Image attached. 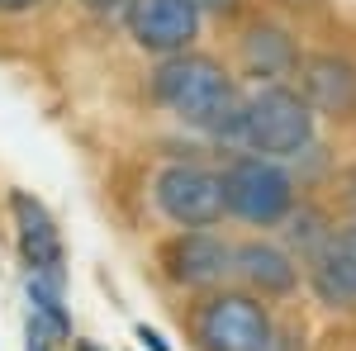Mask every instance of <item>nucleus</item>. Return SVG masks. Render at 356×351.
Instances as JSON below:
<instances>
[{
    "label": "nucleus",
    "instance_id": "2",
    "mask_svg": "<svg viewBox=\"0 0 356 351\" xmlns=\"http://www.w3.org/2000/svg\"><path fill=\"white\" fill-rule=\"evenodd\" d=\"M314 138H318V114L304 105V95L290 81H266L243 90L233 152H257V157L290 162V157L314 152Z\"/></svg>",
    "mask_w": 356,
    "mask_h": 351
},
{
    "label": "nucleus",
    "instance_id": "18",
    "mask_svg": "<svg viewBox=\"0 0 356 351\" xmlns=\"http://www.w3.org/2000/svg\"><path fill=\"white\" fill-rule=\"evenodd\" d=\"M134 337H138V342H143L147 351H171V347H166V337L157 332V327H147V323H138V327H134Z\"/></svg>",
    "mask_w": 356,
    "mask_h": 351
},
{
    "label": "nucleus",
    "instance_id": "17",
    "mask_svg": "<svg viewBox=\"0 0 356 351\" xmlns=\"http://www.w3.org/2000/svg\"><path fill=\"white\" fill-rule=\"evenodd\" d=\"M48 0H0V15L5 19H24V15H33V10H43Z\"/></svg>",
    "mask_w": 356,
    "mask_h": 351
},
{
    "label": "nucleus",
    "instance_id": "4",
    "mask_svg": "<svg viewBox=\"0 0 356 351\" xmlns=\"http://www.w3.org/2000/svg\"><path fill=\"white\" fill-rule=\"evenodd\" d=\"M191 337L200 351H266L275 337L271 309L247 290H204L191 313Z\"/></svg>",
    "mask_w": 356,
    "mask_h": 351
},
{
    "label": "nucleus",
    "instance_id": "3",
    "mask_svg": "<svg viewBox=\"0 0 356 351\" xmlns=\"http://www.w3.org/2000/svg\"><path fill=\"white\" fill-rule=\"evenodd\" d=\"M223 186V214L247 223V228H280L300 204V181L290 176V166L275 157H257V152H228L219 166Z\"/></svg>",
    "mask_w": 356,
    "mask_h": 351
},
{
    "label": "nucleus",
    "instance_id": "20",
    "mask_svg": "<svg viewBox=\"0 0 356 351\" xmlns=\"http://www.w3.org/2000/svg\"><path fill=\"white\" fill-rule=\"evenodd\" d=\"M72 351H100V347H95V342H76V337H72Z\"/></svg>",
    "mask_w": 356,
    "mask_h": 351
},
{
    "label": "nucleus",
    "instance_id": "9",
    "mask_svg": "<svg viewBox=\"0 0 356 351\" xmlns=\"http://www.w3.org/2000/svg\"><path fill=\"white\" fill-rule=\"evenodd\" d=\"M233 280L257 299H285L300 290L304 266L290 247L271 243V238H243V243H233Z\"/></svg>",
    "mask_w": 356,
    "mask_h": 351
},
{
    "label": "nucleus",
    "instance_id": "14",
    "mask_svg": "<svg viewBox=\"0 0 356 351\" xmlns=\"http://www.w3.org/2000/svg\"><path fill=\"white\" fill-rule=\"evenodd\" d=\"M53 347H57L53 332L38 323V318H24V351H53Z\"/></svg>",
    "mask_w": 356,
    "mask_h": 351
},
{
    "label": "nucleus",
    "instance_id": "8",
    "mask_svg": "<svg viewBox=\"0 0 356 351\" xmlns=\"http://www.w3.org/2000/svg\"><path fill=\"white\" fill-rule=\"evenodd\" d=\"M5 209H10V228H15V247H19L24 270L67 280V243H62V228L48 214V204L29 190H10Z\"/></svg>",
    "mask_w": 356,
    "mask_h": 351
},
{
    "label": "nucleus",
    "instance_id": "10",
    "mask_svg": "<svg viewBox=\"0 0 356 351\" xmlns=\"http://www.w3.org/2000/svg\"><path fill=\"white\" fill-rule=\"evenodd\" d=\"M300 38L290 33L285 24L275 19H252V24L238 33V67L252 85H266V81H290L300 72Z\"/></svg>",
    "mask_w": 356,
    "mask_h": 351
},
{
    "label": "nucleus",
    "instance_id": "11",
    "mask_svg": "<svg viewBox=\"0 0 356 351\" xmlns=\"http://www.w3.org/2000/svg\"><path fill=\"white\" fill-rule=\"evenodd\" d=\"M309 290L328 309H356V223L332 228L328 243L300 261Z\"/></svg>",
    "mask_w": 356,
    "mask_h": 351
},
{
    "label": "nucleus",
    "instance_id": "7",
    "mask_svg": "<svg viewBox=\"0 0 356 351\" xmlns=\"http://www.w3.org/2000/svg\"><path fill=\"white\" fill-rule=\"evenodd\" d=\"M119 24L134 38L138 53L171 57V53H186V48L200 43L204 15L195 10L191 0H129V10L119 15Z\"/></svg>",
    "mask_w": 356,
    "mask_h": 351
},
{
    "label": "nucleus",
    "instance_id": "12",
    "mask_svg": "<svg viewBox=\"0 0 356 351\" xmlns=\"http://www.w3.org/2000/svg\"><path fill=\"white\" fill-rule=\"evenodd\" d=\"M300 90L304 105L314 114H328V119H347L356 114V67L337 53H314L300 62Z\"/></svg>",
    "mask_w": 356,
    "mask_h": 351
},
{
    "label": "nucleus",
    "instance_id": "16",
    "mask_svg": "<svg viewBox=\"0 0 356 351\" xmlns=\"http://www.w3.org/2000/svg\"><path fill=\"white\" fill-rule=\"evenodd\" d=\"M195 10H200V15H204V19H209V15H219V19H228V15H238V10H243L247 0H191Z\"/></svg>",
    "mask_w": 356,
    "mask_h": 351
},
{
    "label": "nucleus",
    "instance_id": "5",
    "mask_svg": "<svg viewBox=\"0 0 356 351\" xmlns=\"http://www.w3.org/2000/svg\"><path fill=\"white\" fill-rule=\"evenodd\" d=\"M152 209L171 228H219L223 218V186L219 166H204L195 157H176L152 176Z\"/></svg>",
    "mask_w": 356,
    "mask_h": 351
},
{
    "label": "nucleus",
    "instance_id": "1",
    "mask_svg": "<svg viewBox=\"0 0 356 351\" xmlns=\"http://www.w3.org/2000/svg\"><path fill=\"white\" fill-rule=\"evenodd\" d=\"M147 100L162 114H171L176 124L204 133L209 142L233 147L238 109H243V81L219 57L200 53V48L157 57V67L147 72Z\"/></svg>",
    "mask_w": 356,
    "mask_h": 351
},
{
    "label": "nucleus",
    "instance_id": "13",
    "mask_svg": "<svg viewBox=\"0 0 356 351\" xmlns=\"http://www.w3.org/2000/svg\"><path fill=\"white\" fill-rule=\"evenodd\" d=\"M24 299H29V318L48 327L62 342H72V309H67V280H53V275H38V270H24Z\"/></svg>",
    "mask_w": 356,
    "mask_h": 351
},
{
    "label": "nucleus",
    "instance_id": "6",
    "mask_svg": "<svg viewBox=\"0 0 356 351\" xmlns=\"http://www.w3.org/2000/svg\"><path fill=\"white\" fill-rule=\"evenodd\" d=\"M157 270L191 295L219 290L233 275V243L219 238L214 228H176L171 238L157 243Z\"/></svg>",
    "mask_w": 356,
    "mask_h": 351
},
{
    "label": "nucleus",
    "instance_id": "19",
    "mask_svg": "<svg viewBox=\"0 0 356 351\" xmlns=\"http://www.w3.org/2000/svg\"><path fill=\"white\" fill-rule=\"evenodd\" d=\"M266 351H304V347H300L295 332H280V327H275V337H271V347H266Z\"/></svg>",
    "mask_w": 356,
    "mask_h": 351
},
{
    "label": "nucleus",
    "instance_id": "15",
    "mask_svg": "<svg viewBox=\"0 0 356 351\" xmlns=\"http://www.w3.org/2000/svg\"><path fill=\"white\" fill-rule=\"evenodd\" d=\"M86 15H95V19H119L124 10H129V0H76Z\"/></svg>",
    "mask_w": 356,
    "mask_h": 351
}]
</instances>
